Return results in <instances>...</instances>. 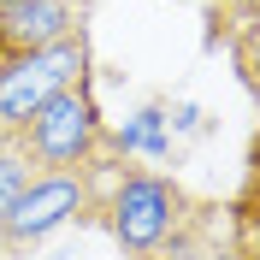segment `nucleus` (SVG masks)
<instances>
[{"label": "nucleus", "mask_w": 260, "mask_h": 260, "mask_svg": "<svg viewBox=\"0 0 260 260\" xmlns=\"http://www.w3.org/2000/svg\"><path fill=\"white\" fill-rule=\"evenodd\" d=\"M95 207H101L95 201V172H36L18 189V201L6 207V219H0V254L6 260L30 254L53 231H65L71 219H95Z\"/></svg>", "instance_id": "obj_4"}, {"label": "nucleus", "mask_w": 260, "mask_h": 260, "mask_svg": "<svg viewBox=\"0 0 260 260\" xmlns=\"http://www.w3.org/2000/svg\"><path fill=\"white\" fill-rule=\"evenodd\" d=\"M6 142L30 160V172H101L113 130L101 118V101L89 83H71L65 95H53L24 130H12Z\"/></svg>", "instance_id": "obj_2"}, {"label": "nucleus", "mask_w": 260, "mask_h": 260, "mask_svg": "<svg viewBox=\"0 0 260 260\" xmlns=\"http://www.w3.org/2000/svg\"><path fill=\"white\" fill-rule=\"evenodd\" d=\"M154 260H237V254L225 248V219H219V231H213V207H195V219Z\"/></svg>", "instance_id": "obj_6"}, {"label": "nucleus", "mask_w": 260, "mask_h": 260, "mask_svg": "<svg viewBox=\"0 0 260 260\" xmlns=\"http://www.w3.org/2000/svg\"><path fill=\"white\" fill-rule=\"evenodd\" d=\"M30 178H36V172H30V160H24V154H18L6 136H0V219H6V207L18 201V189H24Z\"/></svg>", "instance_id": "obj_7"}, {"label": "nucleus", "mask_w": 260, "mask_h": 260, "mask_svg": "<svg viewBox=\"0 0 260 260\" xmlns=\"http://www.w3.org/2000/svg\"><path fill=\"white\" fill-rule=\"evenodd\" d=\"M83 18H89V0H0V36L12 53L77 36Z\"/></svg>", "instance_id": "obj_5"}, {"label": "nucleus", "mask_w": 260, "mask_h": 260, "mask_svg": "<svg viewBox=\"0 0 260 260\" xmlns=\"http://www.w3.org/2000/svg\"><path fill=\"white\" fill-rule=\"evenodd\" d=\"M95 213L107 219V231H113V243H118L124 260H154L195 219V201H189V189H183L172 172L130 166V172H118L113 195H107Z\"/></svg>", "instance_id": "obj_1"}, {"label": "nucleus", "mask_w": 260, "mask_h": 260, "mask_svg": "<svg viewBox=\"0 0 260 260\" xmlns=\"http://www.w3.org/2000/svg\"><path fill=\"white\" fill-rule=\"evenodd\" d=\"M89 65H95V53H89V30L0 59V136L24 130L53 95H65L71 83H89Z\"/></svg>", "instance_id": "obj_3"}, {"label": "nucleus", "mask_w": 260, "mask_h": 260, "mask_svg": "<svg viewBox=\"0 0 260 260\" xmlns=\"http://www.w3.org/2000/svg\"><path fill=\"white\" fill-rule=\"evenodd\" d=\"M0 59H12V48H6V36H0Z\"/></svg>", "instance_id": "obj_9"}, {"label": "nucleus", "mask_w": 260, "mask_h": 260, "mask_svg": "<svg viewBox=\"0 0 260 260\" xmlns=\"http://www.w3.org/2000/svg\"><path fill=\"white\" fill-rule=\"evenodd\" d=\"M219 6H243V12H254V0H219Z\"/></svg>", "instance_id": "obj_8"}, {"label": "nucleus", "mask_w": 260, "mask_h": 260, "mask_svg": "<svg viewBox=\"0 0 260 260\" xmlns=\"http://www.w3.org/2000/svg\"><path fill=\"white\" fill-rule=\"evenodd\" d=\"M0 260H6V254H0Z\"/></svg>", "instance_id": "obj_10"}]
</instances>
